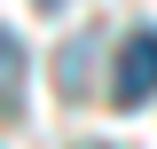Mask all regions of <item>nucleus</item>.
<instances>
[{"mask_svg":"<svg viewBox=\"0 0 157 149\" xmlns=\"http://www.w3.org/2000/svg\"><path fill=\"white\" fill-rule=\"evenodd\" d=\"M39 8H63V0H39Z\"/></svg>","mask_w":157,"mask_h":149,"instance_id":"3","label":"nucleus"},{"mask_svg":"<svg viewBox=\"0 0 157 149\" xmlns=\"http://www.w3.org/2000/svg\"><path fill=\"white\" fill-rule=\"evenodd\" d=\"M157 94V32H134L118 47V71H110V102L118 110H141Z\"/></svg>","mask_w":157,"mask_h":149,"instance_id":"1","label":"nucleus"},{"mask_svg":"<svg viewBox=\"0 0 157 149\" xmlns=\"http://www.w3.org/2000/svg\"><path fill=\"white\" fill-rule=\"evenodd\" d=\"M16 94H24V39L0 24V110H16Z\"/></svg>","mask_w":157,"mask_h":149,"instance_id":"2","label":"nucleus"}]
</instances>
